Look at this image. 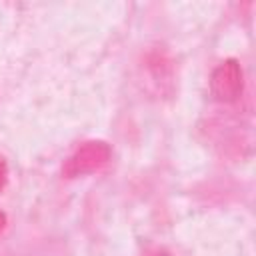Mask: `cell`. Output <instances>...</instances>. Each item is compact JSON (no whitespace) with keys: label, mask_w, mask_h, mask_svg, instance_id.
<instances>
[{"label":"cell","mask_w":256,"mask_h":256,"mask_svg":"<svg viewBox=\"0 0 256 256\" xmlns=\"http://www.w3.org/2000/svg\"><path fill=\"white\" fill-rule=\"evenodd\" d=\"M6 180H8V168H6L4 158H0V190L6 186Z\"/></svg>","instance_id":"3"},{"label":"cell","mask_w":256,"mask_h":256,"mask_svg":"<svg viewBox=\"0 0 256 256\" xmlns=\"http://www.w3.org/2000/svg\"><path fill=\"white\" fill-rule=\"evenodd\" d=\"M212 92L218 100L232 102L240 96L242 92V70L236 60H226L222 62L214 72L210 80Z\"/></svg>","instance_id":"2"},{"label":"cell","mask_w":256,"mask_h":256,"mask_svg":"<svg viewBox=\"0 0 256 256\" xmlns=\"http://www.w3.org/2000/svg\"><path fill=\"white\" fill-rule=\"evenodd\" d=\"M4 224H6V216H4V212H0V230L4 228Z\"/></svg>","instance_id":"4"},{"label":"cell","mask_w":256,"mask_h":256,"mask_svg":"<svg viewBox=\"0 0 256 256\" xmlns=\"http://www.w3.org/2000/svg\"><path fill=\"white\" fill-rule=\"evenodd\" d=\"M108 160H110V146L106 142L92 140V142H86L84 146H80L70 156L64 172H66V176H80V174L96 172Z\"/></svg>","instance_id":"1"}]
</instances>
